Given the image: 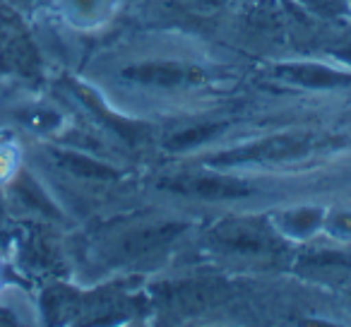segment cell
<instances>
[{
    "mask_svg": "<svg viewBox=\"0 0 351 327\" xmlns=\"http://www.w3.org/2000/svg\"><path fill=\"white\" fill-rule=\"evenodd\" d=\"M274 75L287 82L301 84L308 89H344L351 87L349 65H327V63H279L274 65Z\"/></svg>",
    "mask_w": 351,
    "mask_h": 327,
    "instance_id": "cell-3",
    "label": "cell"
},
{
    "mask_svg": "<svg viewBox=\"0 0 351 327\" xmlns=\"http://www.w3.org/2000/svg\"><path fill=\"white\" fill-rule=\"evenodd\" d=\"M56 161L60 167L68 169V171L77 173V176L84 178H97V181H111V178H118V171L106 164H99V161L89 159V156L82 154H73V152H53Z\"/></svg>",
    "mask_w": 351,
    "mask_h": 327,
    "instance_id": "cell-6",
    "label": "cell"
},
{
    "mask_svg": "<svg viewBox=\"0 0 351 327\" xmlns=\"http://www.w3.org/2000/svg\"><path fill=\"white\" fill-rule=\"evenodd\" d=\"M327 212L315 205L289 207L274 215V229L289 241H311L325 229Z\"/></svg>",
    "mask_w": 351,
    "mask_h": 327,
    "instance_id": "cell-4",
    "label": "cell"
},
{
    "mask_svg": "<svg viewBox=\"0 0 351 327\" xmlns=\"http://www.w3.org/2000/svg\"><path fill=\"white\" fill-rule=\"evenodd\" d=\"M301 5L322 17H341L349 15V0H298Z\"/></svg>",
    "mask_w": 351,
    "mask_h": 327,
    "instance_id": "cell-10",
    "label": "cell"
},
{
    "mask_svg": "<svg viewBox=\"0 0 351 327\" xmlns=\"http://www.w3.org/2000/svg\"><path fill=\"white\" fill-rule=\"evenodd\" d=\"M349 17H351V0H349Z\"/></svg>",
    "mask_w": 351,
    "mask_h": 327,
    "instance_id": "cell-12",
    "label": "cell"
},
{
    "mask_svg": "<svg viewBox=\"0 0 351 327\" xmlns=\"http://www.w3.org/2000/svg\"><path fill=\"white\" fill-rule=\"evenodd\" d=\"M10 169H12V156H10V152L0 149V178H5L8 173H10Z\"/></svg>",
    "mask_w": 351,
    "mask_h": 327,
    "instance_id": "cell-11",
    "label": "cell"
},
{
    "mask_svg": "<svg viewBox=\"0 0 351 327\" xmlns=\"http://www.w3.org/2000/svg\"><path fill=\"white\" fill-rule=\"evenodd\" d=\"M221 123H205V125H193L186 128V130L176 132L173 137L169 140V149H191L195 145H205L210 142L215 135L221 132Z\"/></svg>",
    "mask_w": 351,
    "mask_h": 327,
    "instance_id": "cell-8",
    "label": "cell"
},
{
    "mask_svg": "<svg viewBox=\"0 0 351 327\" xmlns=\"http://www.w3.org/2000/svg\"><path fill=\"white\" fill-rule=\"evenodd\" d=\"M311 149V142L303 137L293 135H279L267 137V140L250 142L239 149H226L212 156V167H248V164H277V161L296 159Z\"/></svg>",
    "mask_w": 351,
    "mask_h": 327,
    "instance_id": "cell-1",
    "label": "cell"
},
{
    "mask_svg": "<svg viewBox=\"0 0 351 327\" xmlns=\"http://www.w3.org/2000/svg\"><path fill=\"white\" fill-rule=\"evenodd\" d=\"M339 243H351V215L346 212H337V215H327L325 217V229Z\"/></svg>",
    "mask_w": 351,
    "mask_h": 327,
    "instance_id": "cell-9",
    "label": "cell"
},
{
    "mask_svg": "<svg viewBox=\"0 0 351 327\" xmlns=\"http://www.w3.org/2000/svg\"><path fill=\"white\" fill-rule=\"evenodd\" d=\"M308 263L315 267L317 274H325V279H346L351 277V258L349 255L335 253V250H320Z\"/></svg>",
    "mask_w": 351,
    "mask_h": 327,
    "instance_id": "cell-7",
    "label": "cell"
},
{
    "mask_svg": "<svg viewBox=\"0 0 351 327\" xmlns=\"http://www.w3.org/2000/svg\"><path fill=\"white\" fill-rule=\"evenodd\" d=\"M164 188L186 193V195L207 197V200H234V197L250 195V188L239 181H226V178H181V181H164Z\"/></svg>",
    "mask_w": 351,
    "mask_h": 327,
    "instance_id": "cell-5",
    "label": "cell"
},
{
    "mask_svg": "<svg viewBox=\"0 0 351 327\" xmlns=\"http://www.w3.org/2000/svg\"><path fill=\"white\" fill-rule=\"evenodd\" d=\"M121 77L128 80V82L142 84V87L173 89V87H186V84L202 82L205 73L200 68L173 63V60H149V63H137L123 68Z\"/></svg>",
    "mask_w": 351,
    "mask_h": 327,
    "instance_id": "cell-2",
    "label": "cell"
}]
</instances>
